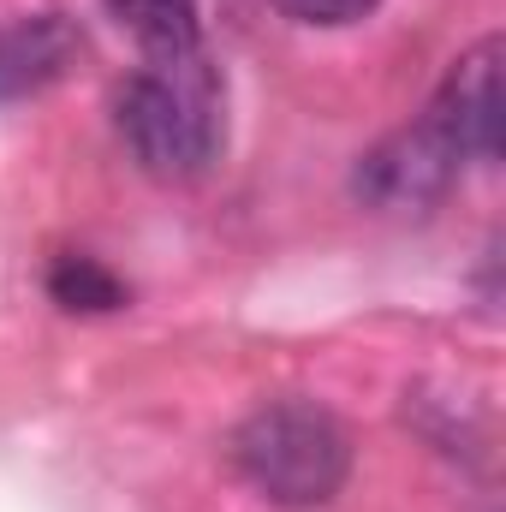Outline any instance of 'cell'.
Returning <instances> with one entry per match:
<instances>
[{
	"instance_id": "obj_1",
	"label": "cell",
	"mask_w": 506,
	"mask_h": 512,
	"mask_svg": "<svg viewBox=\"0 0 506 512\" xmlns=\"http://www.w3.org/2000/svg\"><path fill=\"white\" fill-rule=\"evenodd\" d=\"M120 131L131 155L155 179H197L227 143L221 78L203 48L191 54H143L137 78L120 96Z\"/></svg>"
},
{
	"instance_id": "obj_2",
	"label": "cell",
	"mask_w": 506,
	"mask_h": 512,
	"mask_svg": "<svg viewBox=\"0 0 506 512\" xmlns=\"http://www.w3.org/2000/svg\"><path fill=\"white\" fill-rule=\"evenodd\" d=\"M233 465L274 507H328L352 477V435L316 399H274L239 423Z\"/></svg>"
},
{
	"instance_id": "obj_3",
	"label": "cell",
	"mask_w": 506,
	"mask_h": 512,
	"mask_svg": "<svg viewBox=\"0 0 506 512\" xmlns=\"http://www.w3.org/2000/svg\"><path fill=\"white\" fill-rule=\"evenodd\" d=\"M453 173H459L453 143H447L441 126L423 114L417 126L381 137L376 149L358 161L352 185H358V197H364L370 209H393V215H405V209H429V203L453 185Z\"/></svg>"
},
{
	"instance_id": "obj_4",
	"label": "cell",
	"mask_w": 506,
	"mask_h": 512,
	"mask_svg": "<svg viewBox=\"0 0 506 512\" xmlns=\"http://www.w3.org/2000/svg\"><path fill=\"white\" fill-rule=\"evenodd\" d=\"M501 36H483L471 54L453 60L447 84L429 102V120L453 143L459 161H495L501 155Z\"/></svg>"
},
{
	"instance_id": "obj_5",
	"label": "cell",
	"mask_w": 506,
	"mask_h": 512,
	"mask_svg": "<svg viewBox=\"0 0 506 512\" xmlns=\"http://www.w3.org/2000/svg\"><path fill=\"white\" fill-rule=\"evenodd\" d=\"M72 54H78V30L60 12L6 24L0 30V102H18V96L48 90L72 66Z\"/></svg>"
},
{
	"instance_id": "obj_6",
	"label": "cell",
	"mask_w": 506,
	"mask_h": 512,
	"mask_svg": "<svg viewBox=\"0 0 506 512\" xmlns=\"http://www.w3.org/2000/svg\"><path fill=\"white\" fill-rule=\"evenodd\" d=\"M108 18L137 36L143 54H191V48H203L197 0H108Z\"/></svg>"
},
{
	"instance_id": "obj_7",
	"label": "cell",
	"mask_w": 506,
	"mask_h": 512,
	"mask_svg": "<svg viewBox=\"0 0 506 512\" xmlns=\"http://www.w3.org/2000/svg\"><path fill=\"white\" fill-rule=\"evenodd\" d=\"M48 298L60 310H84V316H102V310H120L131 292L114 268H102L96 256H54L48 268Z\"/></svg>"
},
{
	"instance_id": "obj_8",
	"label": "cell",
	"mask_w": 506,
	"mask_h": 512,
	"mask_svg": "<svg viewBox=\"0 0 506 512\" xmlns=\"http://www.w3.org/2000/svg\"><path fill=\"white\" fill-rule=\"evenodd\" d=\"M286 18H298V24H352V18H364L376 0H274Z\"/></svg>"
}]
</instances>
